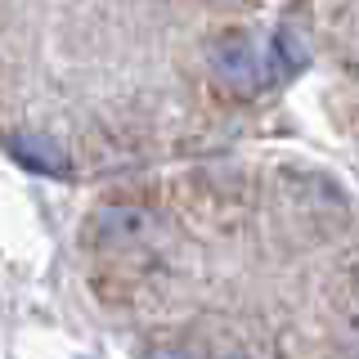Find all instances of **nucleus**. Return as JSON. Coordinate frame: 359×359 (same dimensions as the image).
Returning <instances> with one entry per match:
<instances>
[{"instance_id":"1","label":"nucleus","mask_w":359,"mask_h":359,"mask_svg":"<svg viewBox=\"0 0 359 359\" xmlns=\"http://www.w3.org/2000/svg\"><path fill=\"white\" fill-rule=\"evenodd\" d=\"M207 63L216 72V81L224 90H233V95H261L269 86V72H274V59L247 32H220V36H211Z\"/></svg>"},{"instance_id":"2","label":"nucleus","mask_w":359,"mask_h":359,"mask_svg":"<svg viewBox=\"0 0 359 359\" xmlns=\"http://www.w3.org/2000/svg\"><path fill=\"white\" fill-rule=\"evenodd\" d=\"M153 229H157L153 211L130 207V202H112V207H99L95 216H90V238H95L99 247H108V252L149 243Z\"/></svg>"},{"instance_id":"3","label":"nucleus","mask_w":359,"mask_h":359,"mask_svg":"<svg viewBox=\"0 0 359 359\" xmlns=\"http://www.w3.org/2000/svg\"><path fill=\"white\" fill-rule=\"evenodd\" d=\"M9 153H14L22 166L41 171V175H67V153L54 140H45V135H14V140H9Z\"/></svg>"},{"instance_id":"4","label":"nucleus","mask_w":359,"mask_h":359,"mask_svg":"<svg viewBox=\"0 0 359 359\" xmlns=\"http://www.w3.org/2000/svg\"><path fill=\"white\" fill-rule=\"evenodd\" d=\"M346 323H351V332H359V261L351 269V283H346Z\"/></svg>"},{"instance_id":"5","label":"nucleus","mask_w":359,"mask_h":359,"mask_svg":"<svg viewBox=\"0 0 359 359\" xmlns=\"http://www.w3.org/2000/svg\"><path fill=\"white\" fill-rule=\"evenodd\" d=\"M149 359H194V355H189L184 346H162V351H153Z\"/></svg>"}]
</instances>
